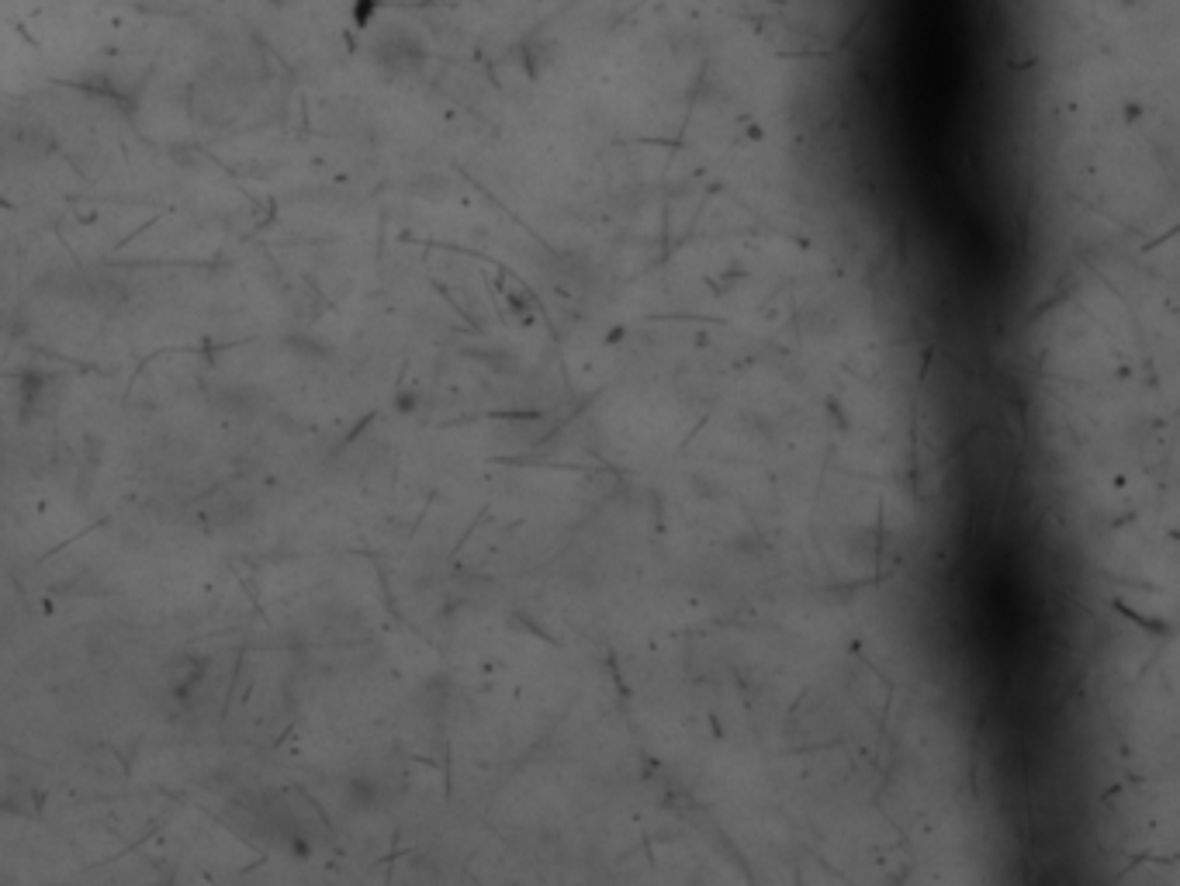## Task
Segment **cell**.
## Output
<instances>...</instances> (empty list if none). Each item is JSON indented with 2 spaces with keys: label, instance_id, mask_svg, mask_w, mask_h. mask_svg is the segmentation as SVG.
<instances>
[{
  "label": "cell",
  "instance_id": "6da1fadb",
  "mask_svg": "<svg viewBox=\"0 0 1180 886\" xmlns=\"http://www.w3.org/2000/svg\"><path fill=\"white\" fill-rule=\"evenodd\" d=\"M374 11H378V0H353V11H350L353 28H360V32H364V28H371Z\"/></svg>",
  "mask_w": 1180,
  "mask_h": 886
}]
</instances>
